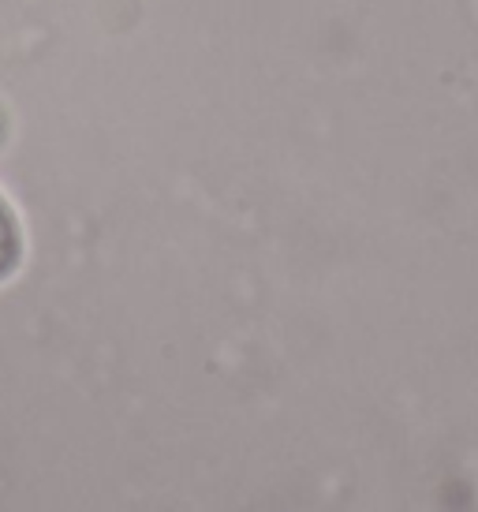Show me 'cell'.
I'll return each instance as SVG.
<instances>
[{"label": "cell", "instance_id": "obj_1", "mask_svg": "<svg viewBox=\"0 0 478 512\" xmlns=\"http://www.w3.org/2000/svg\"><path fill=\"white\" fill-rule=\"evenodd\" d=\"M23 255H27V240H23V225L15 217L12 202L4 199L0 191V285L19 273L23 266Z\"/></svg>", "mask_w": 478, "mask_h": 512}]
</instances>
